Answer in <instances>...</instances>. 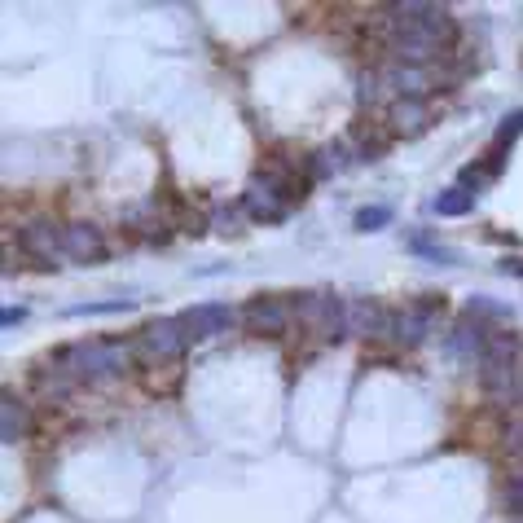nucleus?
Wrapping results in <instances>:
<instances>
[{
	"label": "nucleus",
	"instance_id": "1",
	"mask_svg": "<svg viewBox=\"0 0 523 523\" xmlns=\"http://www.w3.org/2000/svg\"><path fill=\"white\" fill-rule=\"evenodd\" d=\"M378 22H383V31H387V40H392V53H396V62H405V66H427V62H436L444 58V53L453 49V22L449 14H436V18H422V22H400L392 14H383L378 9Z\"/></svg>",
	"mask_w": 523,
	"mask_h": 523
},
{
	"label": "nucleus",
	"instance_id": "2",
	"mask_svg": "<svg viewBox=\"0 0 523 523\" xmlns=\"http://www.w3.org/2000/svg\"><path fill=\"white\" fill-rule=\"evenodd\" d=\"M53 361L62 365L75 383H102V378H115L128 370V343L119 339H84V343H66V348L49 352Z\"/></svg>",
	"mask_w": 523,
	"mask_h": 523
},
{
	"label": "nucleus",
	"instance_id": "3",
	"mask_svg": "<svg viewBox=\"0 0 523 523\" xmlns=\"http://www.w3.org/2000/svg\"><path fill=\"white\" fill-rule=\"evenodd\" d=\"M295 317H299V326H308L321 339H343L348 335V304H343L335 291H326V286L295 295Z\"/></svg>",
	"mask_w": 523,
	"mask_h": 523
},
{
	"label": "nucleus",
	"instance_id": "4",
	"mask_svg": "<svg viewBox=\"0 0 523 523\" xmlns=\"http://www.w3.org/2000/svg\"><path fill=\"white\" fill-rule=\"evenodd\" d=\"M242 211H247L255 225H282L286 211H291V198L277 189V181L269 172H255L247 194H242Z\"/></svg>",
	"mask_w": 523,
	"mask_h": 523
},
{
	"label": "nucleus",
	"instance_id": "5",
	"mask_svg": "<svg viewBox=\"0 0 523 523\" xmlns=\"http://www.w3.org/2000/svg\"><path fill=\"white\" fill-rule=\"evenodd\" d=\"M185 348H189V339H185V330H181V321H176V317L146 321L137 343H132V352L146 356V361H176Z\"/></svg>",
	"mask_w": 523,
	"mask_h": 523
},
{
	"label": "nucleus",
	"instance_id": "6",
	"mask_svg": "<svg viewBox=\"0 0 523 523\" xmlns=\"http://www.w3.org/2000/svg\"><path fill=\"white\" fill-rule=\"evenodd\" d=\"M295 317V299H282V295H255L242 304V326L255 330V335H277L286 330Z\"/></svg>",
	"mask_w": 523,
	"mask_h": 523
},
{
	"label": "nucleus",
	"instance_id": "7",
	"mask_svg": "<svg viewBox=\"0 0 523 523\" xmlns=\"http://www.w3.org/2000/svg\"><path fill=\"white\" fill-rule=\"evenodd\" d=\"M176 321H181L185 339L194 343V339H211V335H220V330H229L233 321H238V308H229V304H194V308H185Z\"/></svg>",
	"mask_w": 523,
	"mask_h": 523
},
{
	"label": "nucleus",
	"instance_id": "8",
	"mask_svg": "<svg viewBox=\"0 0 523 523\" xmlns=\"http://www.w3.org/2000/svg\"><path fill=\"white\" fill-rule=\"evenodd\" d=\"M431 313H440V299H422L414 308H396L392 313V339L405 348H418L431 330Z\"/></svg>",
	"mask_w": 523,
	"mask_h": 523
},
{
	"label": "nucleus",
	"instance_id": "9",
	"mask_svg": "<svg viewBox=\"0 0 523 523\" xmlns=\"http://www.w3.org/2000/svg\"><path fill=\"white\" fill-rule=\"evenodd\" d=\"M431 110H427V102L422 97H396L392 102V110H387V132L392 137H422V132L431 128Z\"/></svg>",
	"mask_w": 523,
	"mask_h": 523
},
{
	"label": "nucleus",
	"instance_id": "10",
	"mask_svg": "<svg viewBox=\"0 0 523 523\" xmlns=\"http://www.w3.org/2000/svg\"><path fill=\"white\" fill-rule=\"evenodd\" d=\"M62 251L71 255V260H80V264H97V260H106V242H102V233H97V225H88V220H71V225L62 229Z\"/></svg>",
	"mask_w": 523,
	"mask_h": 523
},
{
	"label": "nucleus",
	"instance_id": "11",
	"mask_svg": "<svg viewBox=\"0 0 523 523\" xmlns=\"http://www.w3.org/2000/svg\"><path fill=\"white\" fill-rule=\"evenodd\" d=\"M348 326L356 335H392V308H383L378 299H352L348 304Z\"/></svg>",
	"mask_w": 523,
	"mask_h": 523
},
{
	"label": "nucleus",
	"instance_id": "12",
	"mask_svg": "<svg viewBox=\"0 0 523 523\" xmlns=\"http://www.w3.org/2000/svg\"><path fill=\"white\" fill-rule=\"evenodd\" d=\"M484 339H488L484 326L458 321V326L449 330V339H444V356H449V361H484Z\"/></svg>",
	"mask_w": 523,
	"mask_h": 523
},
{
	"label": "nucleus",
	"instance_id": "13",
	"mask_svg": "<svg viewBox=\"0 0 523 523\" xmlns=\"http://www.w3.org/2000/svg\"><path fill=\"white\" fill-rule=\"evenodd\" d=\"M22 251L27 255H58L62 251V225H53L49 216H31L27 225H22Z\"/></svg>",
	"mask_w": 523,
	"mask_h": 523
},
{
	"label": "nucleus",
	"instance_id": "14",
	"mask_svg": "<svg viewBox=\"0 0 523 523\" xmlns=\"http://www.w3.org/2000/svg\"><path fill=\"white\" fill-rule=\"evenodd\" d=\"M484 392L497 400V405H515L523 400V365L510 370V365H484Z\"/></svg>",
	"mask_w": 523,
	"mask_h": 523
},
{
	"label": "nucleus",
	"instance_id": "15",
	"mask_svg": "<svg viewBox=\"0 0 523 523\" xmlns=\"http://www.w3.org/2000/svg\"><path fill=\"white\" fill-rule=\"evenodd\" d=\"M519 356H523V339L515 330H488L484 339V365H510V370H519Z\"/></svg>",
	"mask_w": 523,
	"mask_h": 523
},
{
	"label": "nucleus",
	"instance_id": "16",
	"mask_svg": "<svg viewBox=\"0 0 523 523\" xmlns=\"http://www.w3.org/2000/svg\"><path fill=\"white\" fill-rule=\"evenodd\" d=\"M27 431H31V409L22 405L14 392H5L0 396V436H5V444H14L27 436Z\"/></svg>",
	"mask_w": 523,
	"mask_h": 523
},
{
	"label": "nucleus",
	"instance_id": "17",
	"mask_svg": "<svg viewBox=\"0 0 523 523\" xmlns=\"http://www.w3.org/2000/svg\"><path fill=\"white\" fill-rule=\"evenodd\" d=\"M387 141H392V132L378 128V119H356L352 124V146L361 159H378V154H387Z\"/></svg>",
	"mask_w": 523,
	"mask_h": 523
},
{
	"label": "nucleus",
	"instance_id": "18",
	"mask_svg": "<svg viewBox=\"0 0 523 523\" xmlns=\"http://www.w3.org/2000/svg\"><path fill=\"white\" fill-rule=\"evenodd\" d=\"M387 88H396L400 97H422L431 88V75H427V66H405V62H396L392 71H387Z\"/></svg>",
	"mask_w": 523,
	"mask_h": 523
},
{
	"label": "nucleus",
	"instance_id": "19",
	"mask_svg": "<svg viewBox=\"0 0 523 523\" xmlns=\"http://www.w3.org/2000/svg\"><path fill=\"white\" fill-rule=\"evenodd\" d=\"M409 251L422 255V260H431V264H462V255L453 247H444L440 238H431V233H409Z\"/></svg>",
	"mask_w": 523,
	"mask_h": 523
},
{
	"label": "nucleus",
	"instance_id": "20",
	"mask_svg": "<svg viewBox=\"0 0 523 523\" xmlns=\"http://www.w3.org/2000/svg\"><path fill=\"white\" fill-rule=\"evenodd\" d=\"M475 207V194L471 189H462V185H449L444 194L436 198V211L440 216H466V211Z\"/></svg>",
	"mask_w": 523,
	"mask_h": 523
},
{
	"label": "nucleus",
	"instance_id": "21",
	"mask_svg": "<svg viewBox=\"0 0 523 523\" xmlns=\"http://www.w3.org/2000/svg\"><path fill=\"white\" fill-rule=\"evenodd\" d=\"M519 137H523V106H519V110H510L502 124H497V132H493V150H497V154H506Z\"/></svg>",
	"mask_w": 523,
	"mask_h": 523
},
{
	"label": "nucleus",
	"instance_id": "22",
	"mask_svg": "<svg viewBox=\"0 0 523 523\" xmlns=\"http://www.w3.org/2000/svg\"><path fill=\"white\" fill-rule=\"evenodd\" d=\"M352 225L356 233H378V229H387L392 225V207H361L352 216Z\"/></svg>",
	"mask_w": 523,
	"mask_h": 523
},
{
	"label": "nucleus",
	"instance_id": "23",
	"mask_svg": "<svg viewBox=\"0 0 523 523\" xmlns=\"http://www.w3.org/2000/svg\"><path fill=\"white\" fill-rule=\"evenodd\" d=\"M128 308H132L128 299H97V304H75L71 317H93V313L106 317V313H128Z\"/></svg>",
	"mask_w": 523,
	"mask_h": 523
},
{
	"label": "nucleus",
	"instance_id": "24",
	"mask_svg": "<svg viewBox=\"0 0 523 523\" xmlns=\"http://www.w3.org/2000/svg\"><path fill=\"white\" fill-rule=\"evenodd\" d=\"M383 93H387V75H370V71H365V75H361V102L370 106V102H378Z\"/></svg>",
	"mask_w": 523,
	"mask_h": 523
},
{
	"label": "nucleus",
	"instance_id": "25",
	"mask_svg": "<svg viewBox=\"0 0 523 523\" xmlns=\"http://www.w3.org/2000/svg\"><path fill=\"white\" fill-rule=\"evenodd\" d=\"M502 497H506V506L523 519V471H519V475H510V484H506V493H502Z\"/></svg>",
	"mask_w": 523,
	"mask_h": 523
},
{
	"label": "nucleus",
	"instance_id": "26",
	"mask_svg": "<svg viewBox=\"0 0 523 523\" xmlns=\"http://www.w3.org/2000/svg\"><path fill=\"white\" fill-rule=\"evenodd\" d=\"M466 313H471V317H506V308L502 304H493V299H471V304H466Z\"/></svg>",
	"mask_w": 523,
	"mask_h": 523
},
{
	"label": "nucleus",
	"instance_id": "27",
	"mask_svg": "<svg viewBox=\"0 0 523 523\" xmlns=\"http://www.w3.org/2000/svg\"><path fill=\"white\" fill-rule=\"evenodd\" d=\"M238 207H220L216 211V233H225V238H233V233H238Z\"/></svg>",
	"mask_w": 523,
	"mask_h": 523
},
{
	"label": "nucleus",
	"instance_id": "28",
	"mask_svg": "<svg viewBox=\"0 0 523 523\" xmlns=\"http://www.w3.org/2000/svg\"><path fill=\"white\" fill-rule=\"evenodd\" d=\"M506 444H510V453L523 462V418L519 422H510V436H506Z\"/></svg>",
	"mask_w": 523,
	"mask_h": 523
},
{
	"label": "nucleus",
	"instance_id": "29",
	"mask_svg": "<svg viewBox=\"0 0 523 523\" xmlns=\"http://www.w3.org/2000/svg\"><path fill=\"white\" fill-rule=\"evenodd\" d=\"M27 317H31V308H5V313H0V326L14 330L18 321H27Z\"/></svg>",
	"mask_w": 523,
	"mask_h": 523
},
{
	"label": "nucleus",
	"instance_id": "30",
	"mask_svg": "<svg viewBox=\"0 0 523 523\" xmlns=\"http://www.w3.org/2000/svg\"><path fill=\"white\" fill-rule=\"evenodd\" d=\"M502 269H506V273H523V260H506Z\"/></svg>",
	"mask_w": 523,
	"mask_h": 523
}]
</instances>
